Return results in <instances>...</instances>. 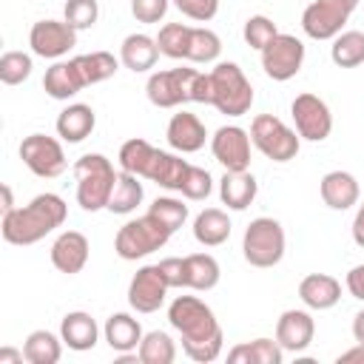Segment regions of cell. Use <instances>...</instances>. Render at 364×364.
<instances>
[{
  "mask_svg": "<svg viewBox=\"0 0 364 364\" xmlns=\"http://www.w3.org/2000/svg\"><path fill=\"white\" fill-rule=\"evenodd\" d=\"M168 321L182 336V350L196 364H210L222 355L225 333L216 313L199 296H176L168 304Z\"/></svg>",
  "mask_w": 364,
  "mask_h": 364,
  "instance_id": "cell-1",
  "label": "cell"
},
{
  "mask_svg": "<svg viewBox=\"0 0 364 364\" xmlns=\"http://www.w3.org/2000/svg\"><path fill=\"white\" fill-rule=\"evenodd\" d=\"M65 216H68V208L60 193H37L28 205L14 208L11 213H3L0 230L9 245L26 247V245H37L40 239L63 228Z\"/></svg>",
  "mask_w": 364,
  "mask_h": 364,
  "instance_id": "cell-2",
  "label": "cell"
},
{
  "mask_svg": "<svg viewBox=\"0 0 364 364\" xmlns=\"http://www.w3.org/2000/svg\"><path fill=\"white\" fill-rule=\"evenodd\" d=\"M145 94L156 108H176L182 102H213V82L210 74L196 68H165L154 71L145 82Z\"/></svg>",
  "mask_w": 364,
  "mask_h": 364,
  "instance_id": "cell-3",
  "label": "cell"
},
{
  "mask_svg": "<svg viewBox=\"0 0 364 364\" xmlns=\"http://www.w3.org/2000/svg\"><path fill=\"white\" fill-rule=\"evenodd\" d=\"M74 179H77V205L88 213H97L108 208L117 171L108 156L102 154H82L74 162Z\"/></svg>",
  "mask_w": 364,
  "mask_h": 364,
  "instance_id": "cell-4",
  "label": "cell"
},
{
  "mask_svg": "<svg viewBox=\"0 0 364 364\" xmlns=\"http://www.w3.org/2000/svg\"><path fill=\"white\" fill-rule=\"evenodd\" d=\"M171 236H173V233L148 210V213H142V216H136V219H128V222L117 230V236H114V250H117L119 259L136 262V259H145L148 253L165 247V242H168Z\"/></svg>",
  "mask_w": 364,
  "mask_h": 364,
  "instance_id": "cell-5",
  "label": "cell"
},
{
  "mask_svg": "<svg viewBox=\"0 0 364 364\" xmlns=\"http://www.w3.org/2000/svg\"><path fill=\"white\" fill-rule=\"evenodd\" d=\"M284 228L273 216H256L242 236V256L253 267H276L284 259Z\"/></svg>",
  "mask_w": 364,
  "mask_h": 364,
  "instance_id": "cell-6",
  "label": "cell"
},
{
  "mask_svg": "<svg viewBox=\"0 0 364 364\" xmlns=\"http://www.w3.org/2000/svg\"><path fill=\"white\" fill-rule=\"evenodd\" d=\"M213 108L225 117H242L253 105V85L236 63H216L210 71Z\"/></svg>",
  "mask_w": 364,
  "mask_h": 364,
  "instance_id": "cell-7",
  "label": "cell"
},
{
  "mask_svg": "<svg viewBox=\"0 0 364 364\" xmlns=\"http://www.w3.org/2000/svg\"><path fill=\"white\" fill-rule=\"evenodd\" d=\"M250 142L273 162H290L296 159L299 148H301V136L296 128H290L287 122H282L273 114H259L250 122Z\"/></svg>",
  "mask_w": 364,
  "mask_h": 364,
  "instance_id": "cell-8",
  "label": "cell"
},
{
  "mask_svg": "<svg viewBox=\"0 0 364 364\" xmlns=\"http://www.w3.org/2000/svg\"><path fill=\"white\" fill-rule=\"evenodd\" d=\"M358 0H313L301 11V28L310 40H333L355 11Z\"/></svg>",
  "mask_w": 364,
  "mask_h": 364,
  "instance_id": "cell-9",
  "label": "cell"
},
{
  "mask_svg": "<svg viewBox=\"0 0 364 364\" xmlns=\"http://www.w3.org/2000/svg\"><path fill=\"white\" fill-rule=\"evenodd\" d=\"M259 54H262L264 74L276 82L293 80L304 65V43L293 34H284V31H279Z\"/></svg>",
  "mask_w": 364,
  "mask_h": 364,
  "instance_id": "cell-10",
  "label": "cell"
},
{
  "mask_svg": "<svg viewBox=\"0 0 364 364\" xmlns=\"http://www.w3.org/2000/svg\"><path fill=\"white\" fill-rule=\"evenodd\" d=\"M20 159L23 165L40 176V179H54L65 171V151L60 145V139L48 136V134H28L20 142Z\"/></svg>",
  "mask_w": 364,
  "mask_h": 364,
  "instance_id": "cell-11",
  "label": "cell"
},
{
  "mask_svg": "<svg viewBox=\"0 0 364 364\" xmlns=\"http://www.w3.org/2000/svg\"><path fill=\"white\" fill-rule=\"evenodd\" d=\"M290 114H293L299 136L307 139V142H324L333 131V114H330L327 102L321 97L310 94V91L299 94L290 102Z\"/></svg>",
  "mask_w": 364,
  "mask_h": 364,
  "instance_id": "cell-12",
  "label": "cell"
},
{
  "mask_svg": "<svg viewBox=\"0 0 364 364\" xmlns=\"http://www.w3.org/2000/svg\"><path fill=\"white\" fill-rule=\"evenodd\" d=\"M28 46L43 60H60L77 46V28L65 20H37L28 31Z\"/></svg>",
  "mask_w": 364,
  "mask_h": 364,
  "instance_id": "cell-13",
  "label": "cell"
},
{
  "mask_svg": "<svg viewBox=\"0 0 364 364\" xmlns=\"http://www.w3.org/2000/svg\"><path fill=\"white\" fill-rule=\"evenodd\" d=\"M171 284L159 264H142L128 284V304L136 313H156L165 304Z\"/></svg>",
  "mask_w": 364,
  "mask_h": 364,
  "instance_id": "cell-14",
  "label": "cell"
},
{
  "mask_svg": "<svg viewBox=\"0 0 364 364\" xmlns=\"http://www.w3.org/2000/svg\"><path fill=\"white\" fill-rule=\"evenodd\" d=\"M250 131L239 125H222L210 136V154L225 171H247L250 168Z\"/></svg>",
  "mask_w": 364,
  "mask_h": 364,
  "instance_id": "cell-15",
  "label": "cell"
},
{
  "mask_svg": "<svg viewBox=\"0 0 364 364\" xmlns=\"http://www.w3.org/2000/svg\"><path fill=\"white\" fill-rule=\"evenodd\" d=\"M165 136H168V145H171L176 154H196V151H202L205 142H208L205 122H202L196 114H191V111H176V114L168 119Z\"/></svg>",
  "mask_w": 364,
  "mask_h": 364,
  "instance_id": "cell-16",
  "label": "cell"
},
{
  "mask_svg": "<svg viewBox=\"0 0 364 364\" xmlns=\"http://www.w3.org/2000/svg\"><path fill=\"white\" fill-rule=\"evenodd\" d=\"M316 336V321L307 310H284L276 321V341L284 353H304Z\"/></svg>",
  "mask_w": 364,
  "mask_h": 364,
  "instance_id": "cell-17",
  "label": "cell"
},
{
  "mask_svg": "<svg viewBox=\"0 0 364 364\" xmlns=\"http://www.w3.org/2000/svg\"><path fill=\"white\" fill-rule=\"evenodd\" d=\"M88 239L80 230H63L51 245V264L60 273L74 276L88 264Z\"/></svg>",
  "mask_w": 364,
  "mask_h": 364,
  "instance_id": "cell-18",
  "label": "cell"
},
{
  "mask_svg": "<svg viewBox=\"0 0 364 364\" xmlns=\"http://www.w3.org/2000/svg\"><path fill=\"white\" fill-rule=\"evenodd\" d=\"M318 193H321V202L327 208H333V210H350L353 205H358L361 188H358V179L350 171H330V173L321 176Z\"/></svg>",
  "mask_w": 364,
  "mask_h": 364,
  "instance_id": "cell-19",
  "label": "cell"
},
{
  "mask_svg": "<svg viewBox=\"0 0 364 364\" xmlns=\"http://www.w3.org/2000/svg\"><path fill=\"white\" fill-rule=\"evenodd\" d=\"M60 338H63V344L68 350L85 353V350H94V344L100 341V327H97V321H94L91 313L71 310L60 321Z\"/></svg>",
  "mask_w": 364,
  "mask_h": 364,
  "instance_id": "cell-20",
  "label": "cell"
},
{
  "mask_svg": "<svg viewBox=\"0 0 364 364\" xmlns=\"http://www.w3.org/2000/svg\"><path fill=\"white\" fill-rule=\"evenodd\" d=\"M299 299L307 310H330L341 299V282L327 273H310L299 282Z\"/></svg>",
  "mask_w": 364,
  "mask_h": 364,
  "instance_id": "cell-21",
  "label": "cell"
},
{
  "mask_svg": "<svg viewBox=\"0 0 364 364\" xmlns=\"http://www.w3.org/2000/svg\"><path fill=\"white\" fill-rule=\"evenodd\" d=\"M43 88L51 100H71L74 94H80L85 88V80L71 60H57L51 68H46V77H43Z\"/></svg>",
  "mask_w": 364,
  "mask_h": 364,
  "instance_id": "cell-22",
  "label": "cell"
},
{
  "mask_svg": "<svg viewBox=\"0 0 364 364\" xmlns=\"http://www.w3.org/2000/svg\"><path fill=\"white\" fill-rule=\"evenodd\" d=\"M159 46H156V37H148V34H128L119 46V63L134 71V74H145L156 65L159 60Z\"/></svg>",
  "mask_w": 364,
  "mask_h": 364,
  "instance_id": "cell-23",
  "label": "cell"
},
{
  "mask_svg": "<svg viewBox=\"0 0 364 364\" xmlns=\"http://www.w3.org/2000/svg\"><path fill=\"white\" fill-rule=\"evenodd\" d=\"M259 193V182L250 171H225L219 179V199L228 210H245Z\"/></svg>",
  "mask_w": 364,
  "mask_h": 364,
  "instance_id": "cell-24",
  "label": "cell"
},
{
  "mask_svg": "<svg viewBox=\"0 0 364 364\" xmlns=\"http://www.w3.org/2000/svg\"><path fill=\"white\" fill-rule=\"evenodd\" d=\"M94 125H97L94 108L85 105V102H71L57 117V136L63 142H71L74 145V142H82L85 136H91Z\"/></svg>",
  "mask_w": 364,
  "mask_h": 364,
  "instance_id": "cell-25",
  "label": "cell"
},
{
  "mask_svg": "<svg viewBox=\"0 0 364 364\" xmlns=\"http://www.w3.org/2000/svg\"><path fill=\"white\" fill-rule=\"evenodd\" d=\"M188 168H191V162H185L182 156L156 148V154H154V159H151V165L145 171V179L156 182L165 191H182V182L188 176Z\"/></svg>",
  "mask_w": 364,
  "mask_h": 364,
  "instance_id": "cell-26",
  "label": "cell"
},
{
  "mask_svg": "<svg viewBox=\"0 0 364 364\" xmlns=\"http://www.w3.org/2000/svg\"><path fill=\"white\" fill-rule=\"evenodd\" d=\"M102 336H105V341L114 353H131V350L139 347L145 333H142V324L131 313H111L105 318Z\"/></svg>",
  "mask_w": 364,
  "mask_h": 364,
  "instance_id": "cell-27",
  "label": "cell"
},
{
  "mask_svg": "<svg viewBox=\"0 0 364 364\" xmlns=\"http://www.w3.org/2000/svg\"><path fill=\"white\" fill-rule=\"evenodd\" d=\"M230 219L222 208H205L193 219V239L205 247H219L230 239Z\"/></svg>",
  "mask_w": 364,
  "mask_h": 364,
  "instance_id": "cell-28",
  "label": "cell"
},
{
  "mask_svg": "<svg viewBox=\"0 0 364 364\" xmlns=\"http://www.w3.org/2000/svg\"><path fill=\"white\" fill-rule=\"evenodd\" d=\"M142 199H145V191H142L139 176L136 173H128V171H119L105 210H111L117 216H128V213L136 210V205H142Z\"/></svg>",
  "mask_w": 364,
  "mask_h": 364,
  "instance_id": "cell-29",
  "label": "cell"
},
{
  "mask_svg": "<svg viewBox=\"0 0 364 364\" xmlns=\"http://www.w3.org/2000/svg\"><path fill=\"white\" fill-rule=\"evenodd\" d=\"M222 279V270H219V262L210 256V253H191L185 256V287L188 290H213Z\"/></svg>",
  "mask_w": 364,
  "mask_h": 364,
  "instance_id": "cell-30",
  "label": "cell"
},
{
  "mask_svg": "<svg viewBox=\"0 0 364 364\" xmlns=\"http://www.w3.org/2000/svg\"><path fill=\"white\" fill-rule=\"evenodd\" d=\"M284 347L276 338H253L247 344H236L228 353L230 364H282Z\"/></svg>",
  "mask_w": 364,
  "mask_h": 364,
  "instance_id": "cell-31",
  "label": "cell"
},
{
  "mask_svg": "<svg viewBox=\"0 0 364 364\" xmlns=\"http://www.w3.org/2000/svg\"><path fill=\"white\" fill-rule=\"evenodd\" d=\"M23 353L28 364H57L63 355V338L51 330H34L23 341Z\"/></svg>",
  "mask_w": 364,
  "mask_h": 364,
  "instance_id": "cell-32",
  "label": "cell"
},
{
  "mask_svg": "<svg viewBox=\"0 0 364 364\" xmlns=\"http://www.w3.org/2000/svg\"><path fill=\"white\" fill-rule=\"evenodd\" d=\"M85 85H97L102 80H111L117 74V68L122 65L111 51H91V54H77L74 57Z\"/></svg>",
  "mask_w": 364,
  "mask_h": 364,
  "instance_id": "cell-33",
  "label": "cell"
},
{
  "mask_svg": "<svg viewBox=\"0 0 364 364\" xmlns=\"http://www.w3.org/2000/svg\"><path fill=\"white\" fill-rule=\"evenodd\" d=\"M136 353H139V364H173L176 361V344L165 330L145 333Z\"/></svg>",
  "mask_w": 364,
  "mask_h": 364,
  "instance_id": "cell-34",
  "label": "cell"
},
{
  "mask_svg": "<svg viewBox=\"0 0 364 364\" xmlns=\"http://www.w3.org/2000/svg\"><path fill=\"white\" fill-rule=\"evenodd\" d=\"M330 60L338 68H355L364 63V31H341L338 37H333L330 46Z\"/></svg>",
  "mask_w": 364,
  "mask_h": 364,
  "instance_id": "cell-35",
  "label": "cell"
},
{
  "mask_svg": "<svg viewBox=\"0 0 364 364\" xmlns=\"http://www.w3.org/2000/svg\"><path fill=\"white\" fill-rule=\"evenodd\" d=\"M154 154H156V148H154L148 139L134 136V139L122 142V148H119L117 159H119V168H122V171L136 173L139 179H145V171H148V165H151Z\"/></svg>",
  "mask_w": 364,
  "mask_h": 364,
  "instance_id": "cell-36",
  "label": "cell"
},
{
  "mask_svg": "<svg viewBox=\"0 0 364 364\" xmlns=\"http://www.w3.org/2000/svg\"><path fill=\"white\" fill-rule=\"evenodd\" d=\"M219 54H222V40H219V34L216 31H210V28H205V26H193L191 28V43H188V57L185 60H191V63H216L219 60Z\"/></svg>",
  "mask_w": 364,
  "mask_h": 364,
  "instance_id": "cell-37",
  "label": "cell"
},
{
  "mask_svg": "<svg viewBox=\"0 0 364 364\" xmlns=\"http://www.w3.org/2000/svg\"><path fill=\"white\" fill-rule=\"evenodd\" d=\"M191 28L188 23H165L156 34V46L165 57L171 60H185L188 57V43H191Z\"/></svg>",
  "mask_w": 364,
  "mask_h": 364,
  "instance_id": "cell-38",
  "label": "cell"
},
{
  "mask_svg": "<svg viewBox=\"0 0 364 364\" xmlns=\"http://www.w3.org/2000/svg\"><path fill=\"white\" fill-rule=\"evenodd\" d=\"M148 210H151L171 233H176V230L185 225V219H188V205H185L182 199H173V196H156Z\"/></svg>",
  "mask_w": 364,
  "mask_h": 364,
  "instance_id": "cell-39",
  "label": "cell"
},
{
  "mask_svg": "<svg viewBox=\"0 0 364 364\" xmlns=\"http://www.w3.org/2000/svg\"><path fill=\"white\" fill-rule=\"evenodd\" d=\"M31 68H34V63H31V54H26V51H6L0 57V80L6 85L26 82L31 77Z\"/></svg>",
  "mask_w": 364,
  "mask_h": 364,
  "instance_id": "cell-40",
  "label": "cell"
},
{
  "mask_svg": "<svg viewBox=\"0 0 364 364\" xmlns=\"http://www.w3.org/2000/svg\"><path fill=\"white\" fill-rule=\"evenodd\" d=\"M97 17H100L97 0H65V6H63V20L77 31L91 28L97 23Z\"/></svg>",
  "mask_w": 364,
  "mask_h": 364,
  "instance_id": "cell-41",
  "label": "cell"
},
{
  "mask_svg": "<svg viewBox=\"0 0 364 364\" xmlns=\"http://www.w3.org/2000/svg\"><path fill=\"white\" fill-rule=\"evenodd\" d=\"M276 34H279L276 23H273L270 17H264V14H253V17H247V20H245V28H242L245 43H247L250 48H256V51H262Z\"/></svg>",
  "mask_w": 364,
  "mask_h": 364,
  "instance_id": "cell-42",
  "label": "cell"
},
{
  "mask_svg": "<svg viewBox=\"0 0 364 364\" xmlns=\"http://www.w3.org/2000/svg\"><path fill=\"white\" fill-rule=\"evenodd\" d=\"M210 191H213V179H210V173H208L205 168H199V165H191L179 193H182L185 199H191V202H202V199L210 196Z\"/></svg>",
  "mask_w": 364,
  "mask_h": 364,
  "instance_id": "cell-43",
  "label": "cell"
},
{
  "mask_svg": "<svg viewBox=\"0 0 364 364\" xmlns=\"http://www.w3.org/2000/svg\"><path fill=\"white\" fill-rule=\"evenodd\" d=\"M188 20H196V23H208L216 17L219 11V0H171Z\"/></svg>",
  "mask_w": 364,
  "mask_h": 364,
  "instance_id": "cell-44",
  "label": "cell"
},
{
  "mask_svg": "<svg viewBox=\"0 0 364 364\" xmlns=\"http://www.w3.org/2000/svg\"><path fill=\"white\" fill-rule=\"evenodd\" d=\"M171 0H131V14L136 23H159L168 14Z\"/></svg>",
  "mask_w": 364,
  "mask_h": 364,
  "instance_id": "cell-45",
  "label": "cell"
},
{
  "mask_svg": "<svg viewBox=\"0 0 364 364\" xmlns=\"http://www.w3.org/2000/svg\"><path fill=\"white\" fill-rule=\"evenodd\" d=\"M159 267H162V273H165L171 287H185V256L182 259L179 256H168V259L159 262Z\"/></svg>",
  "mask_w": 364,
  "mask_h": 364,
  "instance_id": "cell-46",
  "label": "cell"
},
{
  "mask_svg": "<svg viewBox=\"0 0 364 364\" xmlns=\"http://www.w3.org/2000/svg\"><path fill=\"white\" fill-rule=\"evenodd\" d=\"M344 284H347V293H350L353 299L364 301V262H361V264H355V267L347 273Z\"/></svg>",
  "mask_w": 364,
  "mask_h": 364,
  "instance_id": "cell-47",
  "label": "cell"
},
{
  "mask_svg": "<svg viewBox=\"0 0 364 364\" xmlns=\"http://www.w3.org/2000/svg\"><path fill=\"white\" fill-rule=\"evenodd\" d=\"M338 364H364V344L361 341H355V347H350V350H344V353H338V358H336Z\"/></svg>",
  "mask_w": 364,
  "mask_h": 364,
  "instance_id": "cell-48",
  "label": "cell"
},
{
  "mask_svg": "<svg viewBox=\"0 0 364 364\" xmlns=\"http://www.w3.org/2000/svg\"><path fill=\"white\" fill-rule=\"evenodd\" d=\"M353 242L358 245V247H364V202L358 205V210H355V216H353Z\"/></svg>",
  "mask_w": 364,
  "mask_h": 364,
  "instance_id": "cell-49",
  "label": "cell"
},
{
  "mask_svg": "<svg viewBox=\"0 0 364 364\" xmlns=\"http://www.w3.org/2000/svg\"><path fill=\"white\" fill-rule=\"evenodd\" d=\"M23 361H26V353L23 350L0 347V364H23Z\"/></svg>",
  "mask_w": 364,
  "mask_h": 364,
  "instance_id": "cell-50",
  "label": "cell"
},
{
  "mask_svg": "<svg viewBox=\"0 0 364 364\" xmlns=\"http://www.w3.org/2000/svg\"><path fill=\"white\" fill-rule=\"evenodd\" d=\"M353 338L364 344V310H358V313L353 316Z\"/></svg>",
  "mask_w": 364,
  "mask_h": 364,
  "instance_id": "cell-51",
  "label": "cell"
},
{
  "mask_svg": "<svg viewBox=\"0 0 364 364\" xmlns=\"http://www.w3.org/2000/svg\"><path fill=\"white\" fill-rule=\"evenodd\" d=\"M0 193H3V213H11V210H14V196H11V188H9V185H0Z\"/></svg>",
  "mask_w": 364,
  "mask_h": 364,
  "instance_id": "cell-52",
  "label": "cell"
}]
</instances>
